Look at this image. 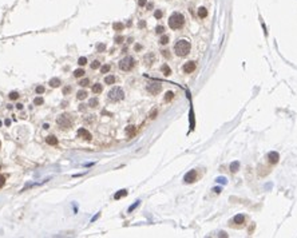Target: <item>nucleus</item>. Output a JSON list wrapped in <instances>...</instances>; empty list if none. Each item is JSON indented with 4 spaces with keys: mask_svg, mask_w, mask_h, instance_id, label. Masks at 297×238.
Segmentation results:
<instances>
[{
    "mask_svg": "<svg viewBox=\"0 0 297 238\" xmlns=\"http://www.w3.org/2000/svg\"><path fill=\"white\" fill-rule=\"evenodd\" d=\"M43 98H42V96H38V98H35V100H34V103L36 106H40V105H43Z\"/></svg>",
    "mask_w": 297,
    "mask_h": 238,
    "instance_id": "nucleus-27",
    "label": "nucleus"
},
{
    "mask_svg": "<svg viewBox=\"0 0 297 238\" xmlns=\"http://www.w3.org/2000/svg\"><path fill=\"white\" fill-rule=\"evenodd\" d=\"M159 43H161V44H168V43H169V36L163 35L161 38V40H159Z\"/></svg>",
    "mask_w": 297,
    "mask_h": 238,
    "instance_id": "nucleus-28",
    "label": "nucleus"
},
{
    "mask_svg": "<svg viewBox=\"0 0 297 238\" xmlns=\"http://www.w3.org/2000/svg\"><path fill=\"white\" fill-rule=\"evenodd\" d=\"M141 48H142V47H141V44H135V51H139Z\"/></svg>",
    "mask_w": 297,
    "mask_h": 238,
    "instance_id": "nucleus-45",
    "label": "nucleus"
},
{
    "mask_svg": "<svg viewBox=\"0 0 297 238\" xmlns=\"http://www.w3.org/2000/svg\"><path fill=\"white\" fill-rule=\"evenodd\" d=\"M162 90V86L159 84V83H150V84H147V91L151 94V95H157V94H159Z\"/></svg>",
    "mask_w": 297,
    "mask_h": 238,
    "instance_id": "nucleus-6",
    "label": "nucleus"
},
{
    "mask_svg": "<svg viewBox=\"0 0 297 238\" xmlns=\"http://www.w3.org/2000/svg\"><path fill=\"white\" fill-rule=\"evenodd\" d=\"M89 106H90L91 108H95L96 106H98V99H96V98L90 99V100H89Z\"/></svg>",
    "mask_w": 297,
    "mask_h": 238,
    "instance_id": "nucleus-22",
    "label": "nucleus"
},
{
    "mask_svg": "<svg viewBox=\"0 0 297 238\" xmlns=\"http://www.w3.org/2000/svg\"><path fill=\"white\" fill-rule=\"evenodd\" d=\"M183 24H185V18H183L182 13L174 12L173 15L169 18V25H170L171 29H178V28H181Z\"/></svg>",
    "mask_w": 297,
    "mask_h": 238,
    "instance_id": "nucleus-2",
    "label": "nucleus"
},
{
    "mask_svg": "<svg viewBox=\"0 0 297 238\" xmlns=\"http://www.w3.org/2000/svg\"><path fill=\"white\" fill-rule=\"evenodd\" d=\"M138 4L141 7H143V6H146V0H138Z\"/></svg>",
    "mask_w": 297,
    "mask_h": 238,
    "instance_id": "nucleus-42",
    "label": "nucleus"
},
{
    "mask_svg": "<svg viewBox=\"0 0 297 238\" xmlns=\"http://www.w3.org/2000/svg\"><path fill=\"white\" fill-rule=\"evenodd\" d=\"M196 70V62H187L183 66V72L185 74H191Z\"/></svg>",
    "mask_w": 297,
    "mask_h": 238,
    "instance_id": "nucleus-8",
    "label": "nucleus"
},
{
    "mask_svg": "<svg viewBox=\"0 0 297 238\" xmlns=\"http://www.w3.org/2000/svg\"><path fill=\"white\" fill-rule=\"evenodd\" d=\"M126 195H127V191H126V190H120V191H118V193L115 194L114 198H115V199H119V198L126 197Z\"/></svg>",
    "mask_w": 297,
    "mask_h": 238,
    "instance_id": "nucleus-20",
    "label": "nucleus"
},
{
    "mask_svg": "<svg viewBox=\"0 0 297 238\" xmlns=\"http://www.w3.org/2000/svg\"><path fill=\"white\" fill-rule=\"evenodd\" d=\"M217 181H218V182H221V183H226V179H225V178H218Z\"/></svg>",
    "mask_w": 297,
    "mask_h": 238,
    "instance_id": "nucleus-44",
    "label": "nucleus"
},
{
    "mask_svg": "<svg viewBox=\"0 0 297 238\" xmlns=\"http://www.w3.org/2000/svg\"><path fill=\"white\" fill-rule=\"evenodd\" d=\"M60 84H62V82H60V79H58V78H52V79L50 80L51 87H59Z\"/></svg>",
    "mask_w": 297,
    "mask_h": 238,
    "instance_id": "nucleus-14",
    "label": "nucleus"
},
{
    "mask_svg": "<svg viewBox=\"0 0 297 238\" xmlns=\"http://www.w3.org/2000/svg\"><path fill=\"white\" fill-rule=\"evenodd\" d=\"M79 84H80V86H82V87H86V86H89V84H90V80L87 79V78H84V79H82V80H80V83H79Z\"/></svg>",
    "mask_w": 297,
    "mask_h": 238,
    "instance_id": "nucleus-29",
    "label": "nucleus"
},
{
    "mask_svg": "<svg viewBox=\"0 0 297 238\" xmlns=\"http://www.w3.org/2000/svg\"><path fill=\"white\" fill-rule=\"evenodd\" d=\"M102 90H103V87H102V84H99V83H96V84L92 86V92H94V94H101Z\"/></svg>",
    "mask_w": 297,
    "mask_h": 238,
    "instance_id": "nucleus-15",
    "label": "nucleus"
},
{
    "mask_svg": "<svg viewBox=\"0 0 297 238\" xmlns=\"http://www.w3.org/2000/svg\"><path fill=\"white\" fill-rule=\"evenodd\" d=\"M173 98H174V92L173 91H168V92H166V95H165V102H170Z\"/></svg>",
    "mask_w": 297,
    "mask_h": 238,
    "instance_id": "nucleus-23",
    "label": "nucleus"
},
{
    "mask_svg": "<svg viewBox=\"0 0 297 238\" xmlns=\"http://www.w3.org/2000/svg\"><path fill=\"white\" fill-rule=\"evenodd\" d=\"M76 98L79 99V100H83V99L87 98V92H86L84 90H82V91H79L78 94H76Z\"/></svg>",
    "mask_w": 297,
    "mask_h": 238,
    "instance_id": "nucleus-19",
    "label": "nucleus"
},
{
    "mask_svg": "<svg viewBox=\"0 0 297 238\" xmlns=\"http://www.w3.org/2000/svg\"><path fill=\"white\" fill-rule=\"evenodd\" d=\"M198 16L199 18H202V19L208 16V10H206L205 7H201V8L198 10Z\"/></svg>",
    "mask_w": 297,
    "mask_h": 238,
    "instance_id": "nucleus-16",
    "label": "nucleus"
},
{
    "mask_svg": "<svg viewBox=\"0 0 297 238\" xmlns=\"http://www.w3.org/2000/svg\"><path fill=\"white\" fill-rule=\"evenodd\" d=\"M162 55H163L165 58H170V54H169V51L168 50H165V51H162Z\"/></svg>",
    "mask_w": 297,
    "mask_h": 238,
    "instance_id": "nucleus-40",
    "label": "nucleus"
},
{
    "mask_svg": "<svg viewBox=\"0 0 297 238\" xmlns=\"http://www.w3.org/2000/svg\"><path fill=\"white\" fill-rule=\"evenodd\" d=\"M162 15H163V13H162V11H161V10L155 11V13H154V16H155V18H157V19H161V18H162Z\"/></svg>",
    "mask_w": 297,
    "mask_h": 238,
    "instance_id": "nucleus-35",
    "label": "nucleus"
},
{
    "mask_svg": "<svg viewBox=\"0 0 297 238\" xmlns=\"http://www.w3.org/2000/svg\"><path fill=\"white\" fill-rule=\"evenodd\" d=\"M145 25H146L145 22H139V27H145Z\"/></svg>",
    "mask_w": 297,
    "mask_h": 238,
    "instance_id": "nucleus-47",
    "label": "nucleus"
},
{
    "mask_svg": "<svg viewBox=\"0 0 297 238\" xmlns=\"http://www.w3.org/2000/svg\"><path fill=\"white\" fill-rule=\"evenodd\" d=\"M84 75V70H75L74 71V76L75 78H82Z\"/></svg>",
    "mask_w": 297,
    "mask_h": 238,
    "instance_id": "nucleus-25",
    "label": "nucleus"
},
{
    "mask_svg": "<svg viewBox=\"0 0 297 238\" xmlns=\"http://www.w3.org/2000/svg\"><path fill=\"white\" fill-rule=\"evenodd\" d=\"M134 133H135V127H134V126H129V127L126 128L127 137H130V135H134Z\"/></svg>",
    "mask_w": 297,
    "mask_h": 238,
    "instance_id": "nucleus-24",
    "label": "nucleus"
},
{
    "mask_svg": "<svg viewBox=\"0 0 297 238\" xmlns=\"http://www.w3.org/2000/svg\"><path fill=\"white\" fill-rule=\"evenodd\" d=\"M68 117H70V115L63 114V115H60V117L56 119V123L59 124V127L62 128V130L70 128V127H71V124H72V122H71V119H70Z\"/></svg>",
    "mask_w": 297,
    "mask_h": 238,
    "instance_id": "nucleus-5",
    "label": "nucleus"
},
{
    "mask_svg": "<svg viewBox=\"0 0 297 238\" xmlns=\"http://www.w3.org/2000/svg\"><path fill=\"white\" fill-rule=\"evenodd\" d=\"M114 82H115V78L113 75H108L104 78V83L106 84H114Z\"/></svg>",
    "mask_w": 297,
    "mask_h": 238,
    "instance_id": "nucleus-18",
    "label": "nucleus"
},
{
    "mask_svg": "<svg viewBox=\"0 0 297 238\" xmlns=\"http://www.w3.org/2000/svg\"><path fill=\"white\" fill-rule=\"evenodd\" d=\"M18 108H19V110H22V108H23V105H20V103H19V105H18Z\"/></svg>",
    "mask_w": 297,
    "mask_h": 238,
    "instance_id": "nucleus-49",
    "label": "nucleus"
},
{
    "mask_svg": "<svg viewBox=\"0 0 297 238\" xmlns=\"http://www.w3.org/2000/svg\"><path fill=\"white\" fill-rule=\"evenodd\" d=\"M238 168H240V162H238V161H234V162L230 165V171L232 173H237Z\"/></svg>",
    "mask_w": 297,
    "mask_h": 238,
    "instance_id": "nucleus-13",
    "label": "nucleus"
},
{
    "mask_svg": "<svg viewBox=\"0 0 297 238\" xmlns=\"http://www.w3.org/2000/svg\"><path fill=\"white\" fill-rule=\"evenodd\" d=\"M36 92H38V94H43V92H44V87H43V86H38V87H36Z\"/></svg>",
    "mask_w": 297,
    "mask_h": 238,
    "instance_id": "nucleus-36",
    "label": "nucleus"
},
{
    "mask_svg": "<svg viewBox=\"0 0 297 238\" xmlns=\"http://www.w3.org/2000/svg\"><path fill=\"white\" fill-rule=\"evenodd\" d=\"M96 48H98V51H104V50H106V46H104V44H98V47H96Z\"/></svg>",
    "mask_w": 297,
    "mask_h": 238,
    "instance_id": "nucleus-39",
    "label": "nucleus"
},
{
    "mask_svg": "<svg viewBox=\"0 0 297 238\" xmlns=\"http://www.w3.org/2000/svg\"><path fill=\"white\" fill-rule=\"evenodd\" d=\"M113 28H114L115 31H122V29L125 28V24H123V23L117 22V23H114V25H113Z\"/></svg>",
    "mask_w": 297,
    "mask_h": 238,
    "instance_id": "nucleus-17",
    "label": "nucleus"
},
{
    "mask_svg": "<svg viewBox=\"0 0 297 238\" xmlns=\"http://www.w3.org/2000/svg\"><path fill=\"white\" fill-rule=\"evenodd\" d=\"M150 60H154V55L153 54H148L147 56H146V64H151Z\"/></svg>",
    "mask_w": 297,
    "mask_h": 238,
    "instance_id": "nucleus-31",
    "label": "nucleus"
},
{
    "mask_svg": "<svg viewBox=\"0 0 297 238\" xmlns=\"http://www.w3.org/2000/svg\"><path fill=\"white\" fill-rule=\"evenodd\" d=\"M163 31H165L163 25H158V27L155 28V32H157V34H163Z\"/></svg>",
    "mask_w": 297,
    "mask_h": 238,
    "instance_id": "nucleus-32",
    "label": "nucleus"
},
{
    "mask_svg": "<svg viewBox=\"0 0 297 238\" xmlns=\"http://www.w3.org/2000/svg\"><path fill=\"white\" fill-rule=\"evenodd\" d=\"M4 183H6V178H4L3 175H0V187H3Z\"/></svg>",
    "mask_w": 297,
    "mask_h": 238,
    "instance_id": "nucleus-38",
    "label": "nucleus"
},
{
    "mask_svg": "<svg viewBox=\"0 0 297 238\" xmlns=\"http://www.w3.org/2000/svg\"><path fill=\"white\" fill-rule=\"evenodd\" d=\"M174 51H175V54L178 56H186L190 52V43L187 40H185V39H181V40H178L175 43Z\"/></svg>",
    "mask_w": 297,
    "mask_h": 238,
    "instance_id": "nucleus-1",
    "label": "nucleus"
},
{
    "mask_svg": "<svg viewBox=\"0 0 297 238\" xmlns=\"http://www.w3.org/2000/svg\"><path fill=\"white\" fill-rule=\"evenodd\" d=\"M76 135L79 138H83V139H86V140H90L91 139V134L89 133V131L86 130V128H79L78 130V133H76Z\"/></svg>",
    "mask_w": 297,
    "mask_h": 238,
    "instance_id": "nucleus-9",
    "label": "nucleus"
},
{
    "mask_svg": "<svg viewBox=\"0 0 297 238\" xmlns=\"http://www.w3.org/2000/svg\"><path fill=\"white\" fill-rule=\"evenodd\" d=\"M155 115H157V110H154V111H151V114H150V118H151V119H154V118H155Z\"/></svg>",
    "mask_w": 297,
    "mask_h": 238,
    "instance_id": "nucleus-43",
    "label": "nucleus"
},
{
    "mask_svg": "<svg viewBox=\"0 0 297 238\" xmlns=\"http://www.w3.org/2000/svg\"><path fill=\"white\" fill-rule=\"evenodd\" d=\"M268 159L270 163H277L278 159H280V155H278V152H276V151H270L268 155Z\"/></svg>",
    "mask_w": 297,
    "mask_h": 238,
    "instance_id": "nucleus-10",
    "label": "nucleus"
},
{
    "mask_svg": "<svg viewBox=\"0 0 297 238\" xmlns=\"http://www.w3.org/2000/svg\"><path fill=\"white\" fill-rule=\"evenodd\" d=\"M70 91H71V87H64L63 88V94H68Z\"/></svg>",
    "mask_w": 297,
    "mask_h": 238,
    "instance_id": "nucleus-41",
    "label": "nucleus"
},
{
    "mask_svg": "<svg viewBox=\"0 0 297 238\" xmlns=\"http://www.w3.org/2000/svg\"><path fill=\"white\" fill-rule=\"evenodd\" d=\"M78 63H79L80 66H84V64H87V59H86V58H79Z\"/></svg>",
    "mask_w": 297,
    "mask_h": 238,
    "instance_id": "nucleus-34",
    "label": "nucleus"
},
{
    "mask_svg": "<svg viewBox=\"0 0 297 238\" xmlns=\"http://www.w3.org/2000/svg\"><path fill=\"white\" fill-rule=\"evenodd\" d=\"M122 41H123V36H117V38H115V43H117V44H120Z\"/></svg>",
    "mask_w": 297,
    "mask_h": 238,
    "instance_id": "nucleus-37",
    "label": "nucleus"
},
{
    "mask_svg": "<svg viewBox=\"0 0 297 238\" xmlns=\"http://www.w3.org/2000/svg\"><path fill=\"white\" fill-rule=\"evenodd\" d=\"M84 106H86V105H80V110H82V111H83V110H84V108H86Z\"/></svg>",
    "mask_w": 297,
    "mask_h": 238,
    "instance_id": "nucleus-48",
    "label": "nucleus"
},
{
    "mask_svg": "<svg viewBox=\"0 0 297 238\" xmlns=\"http://www.w3.org/2000/svg\"><path fill=\"white\" fill-rule=\"evenodd\" d=\"M110 68H111L110 64H104V66L101 68V72H102V74H107L108 71H110Z\"/></svg>",
    "mask_w": 297,
    "mask_h": 238,
    "instance_id": "nucleus-26",
    "label": "nucleus"
},
{
    "mask_svg": "<svg viewBox=\"0 0 297 238\" xmlns=\"http://www.w3.org/2000/svg\"><path fill=\"white\" fill-rule=\"evenodd\" d=\"M233 222L237 223V225H242V223H245V217H244L242 214H237V216L233 218Z\"/></svg>",
    "mask_w": 297,
    "mask_h": 238,
    "instance_id": "nucleus-11",
    "label": "nucleus"
},
{
    "mask_svg": "<svg viewBox=\"0 0 297 238\" xmlns=\"http://www.w3.org/2000/svg\"><path fill=\"white\" fill-rule=\"evenodd\" d=\"M46 142H47L48 145H51V146L58 145V139H56V137H54V135H50V137L46 138Z\"/></svg>",
    "mask_w": 297,
    "mask_h": 238,
    "instance_id": "nucleus-12",
    "label": "nucleus"
},
{
    "mask_svg": "<svg viewBox=\"0 0 297 238\" xmlns=\"http://www.w3.org/2000/svg\"><path fill=\"white\" fill-rule=\"evenodd\" d=\"M196 179H197V171L196 170H190V171L185 175V178H183V181L186 182V183H193V182H196Z\"/></svg>",
    "mask_w": 297,
    "mask_h": 238,
    "instance_id": "nucleus-7",
    "label": "nucleus"
},
{
    "mask_svg": "<svg viewBox=\"0 0 297 238\" xmlns=\"http://www.w3.org/2000/svg\"><path fill=\"white\" fill-rule=\"evenodd\" d=\"M161 70H162V72H163L165 75H170V74H171L170 67H169L168 64H163V66H162V68H161Z\"/></svg>",
    "mask_w": 297,
    "mask_h": 238,
    "instance_id": "nucleus-21",
    "label": "nucleus"
},
{
    "mask_svg": "<svg viewBox=\"0 0 297 238\" xmlns=\"http://www.w3.org/2000/svg\"><path fill=\"white\" fill-rule=\"evenodd\" d=\"M123 98H125V92L120 87H113V88L110 90V92H108V99H110L111 102L122 100Z\"/></svg>",
    "mask_w": 297,
    "mask_h": 238,
    "instance_id": "nucleus-3",
    "label": "nucleus"
},
{
    "mask_svg": "<svg viewBox=\"0 0 297 238\" xmlns=\"http://www.w3.org/2000/svg\"><path fill=\"white\" fill-rule=\"evenodd\" d=\"M134 64H135V60H134V58L126 56V58H123V59L119 62V68H120L122 71H130V70H133Z\"/></svg>",
    "mask_w": 297,
    "mask_h": 238,
    "instance_id": "nucleus-4",
    "label": "nucleus"
},
{
    "mask_svg": "<svg viewBox=\"0 0 297 238\" xmlns=\"http://www.w3.org/2000/svg\"><path fill=\"white\" fill-rule=\"evenodd\" d=\"M18 98H19V94H18V92H11L10 94V99H12V100H16Z\"/></svg>",
    "mask_w": 297,
    "mask_h": 238,
    "instance_id": "nucleus-33",
    "label": "nucleus"
},
{
    "mask_svg": "<svg viewBox=\"0 0 297 238\" xmlns=\"http://www.w3.org/2000/svg\"><path fill=\"white\" fill-rule=\"evenodd\" d=\"M99 66H101V62H99V60H94L91 63V68H92V70H96Z\"/></svg>",
    "mask_w": 297,
    "mask_h": 238,
    "instance_id": "nucleus-30",
    "label": "nucleus"
},
{
    "mask_svg": "<svg viewBox=\"0 0 297 238\" xmlns=\"http://www.w3.org/2000/svg\"><path fill=\"white\" fill-rule=\"evenodd\" d=\"M151 8H153V3H148L147 4V10H151Z\"/></svg>",
    "mask_w": 297,
    "mask_h": 238,
    "instance_id": "nucleus-46",
    "label": "nucleus"
}]
</instances>
